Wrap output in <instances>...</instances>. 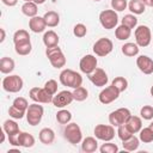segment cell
<instances>
[{
  "label": "cell",
  "instance_id": "1",
  "mask_svg": "<svg viewBox=\"0 0 153 153\" xmlns=\"http://www.w3.org/2000/svg\"><path fill=\"white\" fill-rule=\"evenodd\" d=\"M60 82L63 86L76 88L82 85V76L80 73H78L73 69L66 68L60 73Z\"/></svg>",
  "mask_w": 153,
  "mask_h": 153
},
{
  "label": "cell",
  "instance_id": "2",
  "mask_svg": "<svg viewBox=\"0 0 153 153\" xmlns=\"http://www.w3.org/2000/svg\"><path fill=\"white\" fill-rule=\"evenodd\" d=\"M45 55H47L50 65L54 68H62V67H65L66 57H65V54L62 53L61 48H59V45L47 48L45 49Z\"/></svg>",
  "mask_w": 153,
  "mask_h": 153
},
{
  "label": "cell",
  "instance_id": "3",
  "mask_svg": "<svg viewBox=\"0 0 153 153\" xmlns=\"http://www.w3.org/2000/svg\"><path fill=\"white\" fill-rule=\"evenodd\" d=\"M43 115H44V109L42 105H39V103H33V104H30L27 110H26V121L30 126L35 127L37 124L41 123L42 118H43Z\"/></svg>",
  "mask_w": 153,
  "mask_h": 153
},
{
  "label": "cell",
  "instance_id": "4",
  "mask_svg": "<svg viewBox=\"0 0 153 153\" xmlns=\"http://www.w3.org/2000/svg\"><path fill=\"white\" fill-rule=\"evenodd\" d=\"M63 137L72 145L80 143L82 141V133H81L79 124L73 123V122L66 124L63 129Z\"/></svg>",
  "mask_w": 153,
  "mask_h": 153
},
{
  "label": "cell",
  "instance_id": "5",
  "mask_svg": "<svg viewBox=\"0 0 153 153\" xmlns=\"http://www.w3.org/2000/svg\"><path fill=\"white\" fill-rule=\"evenodd\" d=\"M23 86H24V81L17 74L13 75L10 74L8 76H5L2 79V88L8 93H17L23 88Z\"/></svg>",
  "mask_w": 153,
  "mask_h": 153
},
{
  "label": "cell",
  "instance_id": "6",
  "mask_svg": "<svg viewBox=\"0 0 153 153\" xmlns=\"http://www.w3.org/2000/svg\"><path fill=\"white\" fill-rule=\"evenodd\" d=\"M99 22H100V25L106 30L115 29L117 23H118L117 12L115 10H104V11H102L99 13Z\"/></svg>",
  "mask_w": 153,
  "mask_h": 153
},
{
  "label": "cell",
  "instance_id": "7",
  "mask_svg": "<svg viewBox=\"0 0 153 153\" xmlns=\"http://www.w3.org/2000/svg\"><path fill=\"white\" fill-rule=\"evenodd\" d=\"M135 36V42L139 47H148L151 41H152V33H151V29L147 25H139L135 29L134 32Z\"/></svg>",
  "mask_w": 153,
  "mask_h": 153
},
{
  "label": "cell",
  "instance_id": "8",
  "mask_svg": "<svg viewBox=\"0 0 153 153\" xmlns=\"http://www.w3.org/2000/svg\"><path fill=\"white\" fill-rule=\"evenodd\" d=\"M112 49H114V43L108 37H102L98 41H96V43L93 44V53L100 57L109 55L112 51Z\"/></svg>",
  "mask_w": 153,
  "mask_h": 153
},
{
  "label": "cell",
  "instance_id": "9",
  "mask_svg": "<svg viewBox=\"0 0 153 153\" xmlns=\"http://www.w3.org/2000/svg\"><path fill=\"white\" fill-rule=\"evenodd\" d=\"M131 116L130 110L127 108H120L109 115V123L114 127H120L121 124H124L128 118Z\"/></svg>",
  "mask_w": 153,
  "mask_h": 153
},
{
  "label": "cell",
  "instance_id": "10",
  "mask_svg": "<svg viewBox=\"0 0 153 153\" xmlns=\"http://www.w3.org/2000/svg\"><path fill=\"white\" fill-rule=\"evenodd\" d=\"M29 97L30 99H32L35 103H39V104H48L53 102V97L50 93L47 92V90L44 87H32L29 92Z\"/></svg>",
  "mask_w": 153,
  "mask_h": 153
},
{
  "label": "cell",
  "instance_id": "11",
  "mask_svg": "<svg viewBox=\"0 0 153 153\" xmlns=\"http://www.w3.org/2000/svg\"><path fill=\"white\" fill-rule=\"evenodd\" d=\"M94 136L97 140L111 141L115 137V127L111 124H97L94 127Z\"/></svg>",
  "mask_w": 153,
  "mask_h": 153
},
{
  "label": "cell",
  "instance_id": "12",
  "mask_svg": "<svg viewBox=\"0 0 153 153\" xmlns=\"http://www.w3.org/2000/svg\"><path fill=\"white\" fill-rule=\"evenodd\" d=\"M74 100V97H73V93L71 91H67V90H63L59 93H56L54 97H53V105L59 108V109H63L65 106L69 105Z\"/></svg>",
  "mask_w": 153,
  "mask_h": 153
},
{
  "label": "cell",
  "instance_id": "13",
  "mask_svg": "<svg viewBox=\"0 0 153 153\" xmlns=\"http://www.w3.org/2000/svg\"><path fill=\"white\" fill-rule=\"evenodd\" d=\"M120 93L121 92L115 86L110 85V86H106L105 88H103L100 91V93L98 96V99H99V102L102 104H110V103L115 102L118 98Z\"/></svg>",
  "mask_w": 153,
  "mask_h": 153
},
{
  "label": "cell",
  "instance_id": "14",
  "mask_svg": "<svg viewBox=\"0 0 153 153\" xmlns=\"http://www.w3.org/2000/svg\"><path fill=\"white\" fill-rule=\"evenodd\" d=\"M97 63H98L97 57L94 55L87 54V55H85V56L81 57V60L79 62V68H80V71L82 73H85V74L88 75L90 73H92L97 68Z\"/></svg>",
  "mask_w": 153,
  "mask_h": 153
},
{
  "label": "cell",
  "instance_id": "15",
  "mask_svg": "<svg viewBox=\"0 0 153 153\" xmlns=\"http://www.w3.org/2000/svg\"><path fill=\"white\" fill-rule=\"evenodd\" d=\"M88 79H90V81H91L94 86H98V87H104V86H106L108 80H109L108 74L105 73V71L102 69V68H98V67H97L92 73L88 74Z\"/></svg>",
  "mask_w": 153,
  "mask_h": 153
},
{
  "label": "cell",
  "instance_id": "16",
  "mask_svg": "<svg viewBox=\"0 0 153 153\" xmlns=\"http://www.w3.org/2000/svg\"><path fill=\"white\" fill-rule=\"evenodd\" d=\"M136 66L143 74H152L153 73V60L147 55H140L136 59Z\"/></svg>",
  "mask_w": 153,
  "mask_h": 153
},
{
  "label": "cell",
  "instance_id": "17",
  "mask_svg": "<svg viewBox=\"0 0 153 153\" xmlns=\"http://www.w3.org/2000/svg\"><path fill=\"white\" fill-rule=\"evenodd\" d=\"M29 27L32 32L35 33H41L45 30L47 27V24H45V20L43 17H39V16H35L32 18H30L29 20Z\"/></svg>",
  "mask_w": 153,
  "mask_h": 153
},
{
  "label": "cell",
  "instance_id": "18",
  "mask_svg": "<svg viewBox=\"0 0 153 153\" xmlns=\"http://www.w3.org/2000/svg\"><path fill=\"white\" fill-rule=\"evenodd\" d=\"M98 149V141L97 137L87 136L81 141V151L85 153H93Z\"/></svg>",
  "mask_w": 153,
  "mask_h": 153
},
{
  "label": "cell",
  "instance_id": "19",
  "mask_svg": "<svg viewBox=\"0 0 153 153\" xmlns=\"http://www.w3.org/2000/svg\"><path fill=\"white\" fill-rule=\"evenodd\" d=\"M33 145H35V137L32 134H29L26 131H20L18 134V147L30 148Z\"/></svg>",
  "mask_w": 153,
  "mask_h": 153
},
{
  "label": "cell",
  "instance_id": "20",
  "mask_svg": "<svg viewBox=\"0 0 153 153\" xmlns=\"http://www.w3.org/2000/svg\"><path fill=\"white\" fill-rule=\"evenodd\" d=\"M38 139L44 145H51L55 140V131L51 128H43L38 134Z\"/></svg>",
  "mask_w": 153,
  "mask_h": 153
},
{
  "label": "cell",
  "instance_id": "21",
  "mask_svg": "<svg viewBox=\"0 0 153 153\" xmlns=\"http://www.w3.org/2000/svg\"><path fill=\"white\" fill-rule=\"evenodd\" d=\"M42 39H43V43H44V45H45L47 48L59 45V41H60L57 33H56L55 31H53V30L45 31L44 35H43V38H42Z\"/></svg>",
  "mask_w": 153,
  "mask_h": 153
},
{
  "label": "cell",
  "instance_id": "22",
  "mask_svg": "<svg viewBox=\"0 0 153 153\" xmlns=\"http://www.w3.org/2000/svg\"><path fill=\"white\" fill-rule=\"evenodd\" d=\"M126 126L128 127V129L133 134H136V133H139L142 129V120L139 116H133L131 115L128 118V121L126 122Z\"/></svg>",
  "mask_w": 153,
  "mask_h": 153
},
{
  "label": "cell",
  "instance_id": "23",
  "mask_svg": "<svg viewBox=\"0 0 153 153\" xmlns=\"http://www.w3.org/2000/svg\"><path fill=\"white\" fill-rule=\"evenodd\" d=\"M22 13L29 18H32L35 16H37L38 13V7H37V4L33 2V1H26L23 4L22 6Z\"/></svg>",
  "mask_w": 153,
  "mask_h": 153
},
{
  "label": "cell",
  "instance_id": "24",
  "mask_svg": "<svg viewBox=\"0 0 153 153\" xmlns=\"http://www.w3.org/2000/svg\"><path fill=\"white\" fill-rule=\"evenodd\" d=\"M14 66H16V63H14L13 59L7 57V56L1 57V60H0V72L2 74H10V73H12L14 71Z\"/></svg>",
  "mask_w": 153,
  "mask_h": 153
},
{
  "label": "cell",
  "instance_id": "25",
  "mask_svg": "<svg viewBox=\"0 0 153 153\" xmlns=\"http://www.w3.org/2000/svg\"><path fill=\"white\" fill-rule=\"evenodd\" d=\"M139 139L143 143H149L153 141V122L149 123L148 127H145L139 131Z\"/></svg>",
  "mask_w": 153,
  "mask_h": 153
},
{
  "label": "cell",
  "instance_id": "26",
  "mask_svg": "<svg viewBox=\"0 0 153 153\" xmlns=\"http://www.w3.org/2000/svg\"><path fill=\"white\" fill-rule=\"evenodd\" d=\"M43 18L45 20L47 26H49V27H55V26H57L60 24V16L55 11H48V12H45L44 16H43Z\"/></svg>",
  "mask_w": 153,
  "mask_h": 153
},
{
  "label": "cell",
  "instance_id": "27",
  "mask_svg": "<svg viewBox=\"0 0 153 153\" xmlns=\"http://www.w3.org/2000/svg\"><path fill=\"white\" fill-rule=\"evenodd\" d=\"M121 50H122V54L128 56V57H134L139 54V45L136 43H131V42H128V43H124L122 47H121Z\"/></svg>",
  "mask_w": 153,
  "mask_h": 153
},
{
  "label": "cell",
  "instance_id": "28",
  "mask_svg": "<svg viewBox=\"0 0 153 153\" xmlns=\"http://www.w3.org/2000/svg\"><path fill=\"white\" fill-rule=\"evenodd\" d=\"M122 146H123V149L124 151H127V152H134L140 146V139L136 137L135 135H131L128 140L122 141Z\"/></svg>",
  "mask_w": 153,
  "mask_h": 153
},
{
  "label": "cell",
  "instance_id": "29",
  "mask_svg": "<svg viewBox=\"0 0 153 153\" xmlns=\"http://www.w3.org/2000/svg\"><path fill=\"white\" fill-rule=\"evenodd\" d=\"M2 128H4V130L6 131L7 136L16 135V134H18V133L20 131V130H19V126H18V123L14 121V118H13V120H6V121L4 122V124H2Z\"/></svg>",
  "mask_w": 153,
  "mask_h": 153
},
{
  "label": "cell",
  "instance_id": "30",
  "mask_svg": "<svg viewBox=\"0 0 153 153\" xmlns=\"http://www.w3.org/2000/svg\"><path fill=\"white\" fill-rule=\"evenodd\" d=\"M130 35H131V29L128 27L127 25H123V24L117 26L115 30V36L118 41H126L130 37Z\"/></svg>",
  "mask_w": 153,
  "mask_h": 153
},
{
  "label": "cell",
  "instance_id": "31",
  "mask_svg": "<svg viewBox=\"0 0 153 153\" xmlns=\"http://www.w3.org/2000/svg\"><path fill=\"white\" fill-rule=\"evenodd\" d=\"M128 8L134 14H142L145 12L146 5L141 0H130L128 2Z\"/></svg>",
  "mask_w": 153,
  "mask_h": 153
},
{
  "label": "cell",
  "instance_id": "32",
  "mask_svg": "<svg viewBox=\"0 0 153 153\" xmlns=\"http://www.w3.org/2000/svg\"><path fill=\"white\" fill-rule=\"evenodd\" d=\"M29 41H30V35L24 29L17 30L13 35V43L14 44H19V43H24V42H29Z\"/></svg>",
  "mask_w": 153,
  "mask_h": 153
},
{
  "label": "cell",
  "instance_id": "33",
  "mask_svg": "<svg viewBox=\"0 0 153 153\" xmlns=\"http://www.w3.org/2000/svg\"><path fill=\"white\" fill-rule=\"evenodd\" d=\"M14 50L18 55H22V56H25V55H29L32 50V44H31V41L29 42H24V43H19V44H14Z\"/></svg>",
  "mask_w": 153,
  "mask_h": 153
},
{
  "label": "cell",
  "instance_id": "34",
  "mask_svg": "<svg viewBox=\"0 0 153 153\" xmlns=\"http://www.w3.org/2000/svg\"><path fill=\"white\" fill-rule=\"evenodd\" d=\"M72 120V112L66 109H61L56 114V121L60 124H68Z\"/></svg>",
  "mask_w": 153,
  "mask_h": 153
},
{
  "label": "cell",
  "instance_id": "35",
  "mask_svg": "<svg viewBox=\"0 0 153 153\" xmlns=\"http://www.w3.org/2000/svg\"><path fill=\"white\" fill-rule=\"evenodd\" d=\"M72 93H73L74 100H76V102H84L88 97V91L82 86H79V87L74 88Z\"/></svg>",
  "mask_w": 153,
  "mask_h": 153
},
{
  "label": "cell",
  "instance_id": "36",
  "mask_svg": "<svg viewBox=\"0 0 153 153\" xmlns=\"http://www.w3.org/2000/svg\"><path fill=\"white\" fill-rule=\"evenodd\" d=\"M111 85L115 86L120 92H123V91H126L127 87H128V80H127L126 78H123V76H116V78L112 80Z\"/></svg>",
  "mask_w": 153,
  "mask_h": 153
},
{
  "label": "cell",
  "instance_id": "37",
  "mask_svg": "<svg viewBox=\"0 0 153 153\" xmlns=\"http://www.w3.org/2000/svg\"><path fill=\"white\" fill-rule=\"evenodd\" d=\"M131 135H134V134L128 129V127L126 126V123H124V124H121L120 127H117V136L120 137L121 141L128 140Z\"/></svg>",
  "mask_w": 153,
  "mask_h": 153
},
{
  "label": "cell",
  "instance_id": "38",
  "mask_svg": "<svg viewBox=\"0 0 153 153\" xmlns=\"http://www.w3.org/2000/svg\"><path fill=\"white\" fill-rule=\"evenodd\" d=\"M100 153H117L118 152V146L116 143H112L110 141H105L99 148Z\"/></svg>",
  "mask_w": 153,
  "mask_h": 153
},
{
  "label": "cell",
  "instance_id": "39",
  "mask_svg": "<svg viewBox=\"0 0 153 153\" xmlns=\"http://www.w3.org/2000/svg\"><path fill=\"white\" fill-rule=\"evenodd\" d=\"M122 24L123 25H127L130 29H134L137 25V18L135 17V14H126L122 18Z\"/></svg>",
  "mask_w": 153,
  "mask_h": 153
},
{
  "label": "cell",
  "instance_id": "40",
  "mask_svg": "<svg viewBox=\"0 0 153 153\" xmlns=\"http://www.w3.org/2000/svg\"><path fill=\"white\" fill-rule=\"evenodd\" d=\"M8 115H10L11 118H14V120H22V118L26 115V111H23V110L18 109V108L11 105L10 109H8Z\"/></svg>",
  "mask_w": 153,
  "mask_h": 153
},
{
  "label": "cell",
  "instance_id": "41",
  "mask_svg": "<svg viewBox=\"0 0 153 153\" xmlns=\"http://www.w3.org/2000/svg\"><path fill=\"white\" fill-rule=\"evenodd\" d=\"M73 33H74V36L78 37V38L85 37L86 33H87V27H86V25H84V24H81V23H78V24L74 25V27H73Z\"/></svg>",
  "mask_w": 153,
  "mask_h": 153
},
{
  "label": "cell",
  "instance_id": "42",
  "mask_svg": "<svg viewBox=\"0 0 153 153\" xmlns=\"http://www.w3.org/2000/svg\"><path fill=\"white\" fill-rule=\"evenodd\" d=\"M44 88L47 90L48 93H50L51 96H55L57 93V81L54 79H49L48 81H45Z\"/></svg>",
  "mask_w": 153,
  "mask_h": 153
},
{
  "label": "cell",
  "instance_id": "43",
  "mask_svg": "<svg viewBox=\"0 0 153 153\" xmlns=\"http://www.w3.org/2000/svg\"><path fill=\"white\" fill-rule=\"evenodd\" d=\"M140 116H141V118L147 120V121L152 120L153 118V106H151V105H143L141 108V110H140Z\"/></svg>",
  "mask_w": 153,
  "mask_h": 153
},
{
  "label": "cell",
  "instance_id": "44",
  "mask_svg": "<svg viewBox=\"0 0 153 153\" xmlns=\"http://www.w3.org/2000/svg\"><path fill=\"white\" fill-rule=\"evenodd\" d=\"M12 105L16 106V108H18V109H20V110H23V111H26L27 108H29V103H27V100L24 97H17L13 100Z\"/></svg>",
  "mask_w": 153,
  "mask_h": 153
},
{
  "label": "cell",
  "instance_id": "45",
  "mask_svg": "<svg viewBox=\"0 0 153 153\" xmlns=\"http://www.w3.org/2000/svg\"><path fill=\"white\" fill-rule=\"evenodd\" d=\"M128 2L127 0H111V7L116 12H122L127 8Z\"/></svg>",
  "mask_w": 153,
  "mask_h": 153
},
{
  "label": "cell",
  "instance_id": "46",
  "mask_svg": "<svg viewBox=\"0 0 153 153\" xmlns=\"http://www.w3.org/2000/svg\"><path fill=\"white\" fill-rule=\"evenodd\" d=\"M1 1H2L4 5H6L8 7H13L18 4V0H1Z\"/></svg>",
  "mask_w": 153,
  "mask_h": 153
},
{
  "label": "cell",
  "instance_id": "47",
  "mask_svg": "<svg viewBox=\"0 0 153 153\" xmlns=\"http://www.w3.org/2000/svg\"><path fill=\"white\" fill-rule=\"evenodd\" d=\"M146 6L148 7H153V0H141Z\"/></svg>",
  "mask_w": 153,
  "mask_h": 153
},
{
  "label": "cell",
  "instance_id": "48",
  "mask_svg": "<svg viewBox=\"0 0 153 153\" xmlns=\"http://www.w3.org/2000/svg\"><path fill=\"white\" fill-rule=\"evenodd\" d=\"M0 32H1V38H0V43H2V42L5 41L6 33H5V30H4V29H0Z\"/></svg>",
  "mask_w": 153,
  "mask_h": 153
},
{
  "label": "cell",
  "instance_id": "49",
  "mask_svg": "<svg viewBox=\"0 0 153 153\" xmlns=\"http://www.w3.org/2000/svg\"><path fill=\"white\" fill-rule=\"evenodd\" d=\"M33 2H36L37 5H42V4L45 2V0H33Z\"/></svg>",
  "mask_w": 153,
  "mask_h": 153
},
{
  "label": "cell",
  "instance_id": "50",
  "mask_svg": "<svg viewBox=\"0 0 153 153\" xmlns=\"http://www.w3.org/2000/svg\"><path fill=\"white\" fill-rule=\"evenodd\" d=\"M151 96L153 97V85H152V87H151Z\"/></svg>",
  "mask_w": 153,
  "mask_h": 153
},
{
  "label": "cell",
  "instance_id": "51",
  "mask_svg": "<svg viewBox=\"0 0 153 153\" xmlns=\"http://www.w3.org/2000/svg\"><path fill=\"white\" fill-rule=\"evenodd\" d=\"M26 1H33V0H24V2H26Z\"/></svg>",
  "mask_w": 153,
  "mask_h": 153
},
{
  "label": "cell",
  "instance_id": "52",
  "mask_svg": "<svg viewBox=\"0 0 153 153\" xmlns=\"http://www.w3.org/2000/svg\"><path fill=\"white\" fill-rule=\"evenodd\" d=\"M93 1H100V0H93Z\"/></svg>",
  "mask_w": 153,
  "mask_h": 153
}]
</instances>
